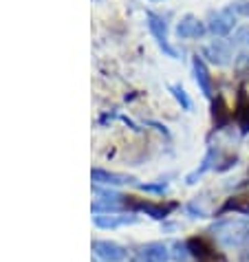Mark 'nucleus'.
I'll use <instances>...</instances> for the list:
<instances>
[{
    "label": "nucleus",
    "instance_id": "obj_1",
    "mask_svg": "<svg viewBox=\"0 0 249 262\" xmlns=\"http://www.w3.org/2000/svg\"><path fill=\"white\" fill-rule=\"evenodd\" d=\"M148 29H150L152 38L157 40L159 49L163 51V53H165L168 57L177 60V57H179V51L170 45V40H168V27H165V20L161 18V16H157V13L148 11Z\"/></svg>",
    "mask_w": 249,
    "mask_h": 262
},
{
    "label": "nucleus",
    "instance_id": "obj_2",
    "mask_svg": "<svg viewBox=\"0 0 249 262\" xmlns=\"http://www.w3.org/2000/svg\"><path fill=\"white\" fill-rule=\"evenodd\" d=\"M234 25H236V13H234V9H223V11H216L210 16L208 29H210L212 35H216V38H225V35L234 29Z\"/></svg>",
    "mask_w": 249,
    "mask_h": 262
},
{
    "label": "nucleus",
    "instance_id": "obj_3",
    "mask_svg": "<svg viewBox=\"0 0 249 262\" xmlns=\"http://www.w3.org/2000/svg\"><path fill=\"white\" fill-rule=\"evenodd\" d=\"M203 53L212 64H216V67H225V64H230L232 57H234V47L230 45V42H225V40H214L212 45L205 47Z\"/></svg>",
    "mask_w": 249,
    "mask_h": 262
},
{
    "label": "nucleus",
    "instance_id": "obj_4",
    "mask_svg": "<svg viewBox=\"0 0 249 262\" xmlns=\"http://www.w3.org/2000/svg\"><path fill=\"white\" fill-rule=\"evenodd\" d=\"M203 33H205L203 23L196 16H192V13L183 16L177 25V35L181 40H199V38H203Z\"/></svg>",
    "mask_w": 249,
    "mask_h": 262
},
{
    "label": "nucleus",
    "instance_id": "obj_5",
    "mask_svg": "<svg viewBox=\"0 0 249 262\" xmlns=\"http://www.w3.org/2000/svg\"><path fill=\"white\" fill-rule=\"evenodd\" d=\"M192 69H194V77H196V84H199L201 93L208 99H212V95H214V82H212V75H210V69L208 64L203 62V57L196 55L194 62H192Z\"/></svg>",
    "mask_w": 249,
    "mask_h": 262
},
{
    "label": "nucleus",
    "instance_id": "obj_6",
    "mask_svg": "<svg viewBox=\"0 0 249 262\" xmlns=\"http://www.w3.org/2000/svg\"><path fill=\"white\" fill-rule=\"evenodd\" d=\"M230 209L240 212V214H249V183L245 187H240V190L223 205V212H230Z\"/></svg>",
    "mask_w": 249,
    "mask_h": 262
},
{
    "label": "nucleus",
    "instance_id": "obj_7",
    "mask_svg": "<svg viewBox=\"0 0 249 262\" xmlns=\"http://www.w3.org/2000/svg\"><path fill=\"white\" fill-rule=\"evenodd\" d=\"M234 47L240 49V57L249 60V27H240L234 35Z\"/></svg>",
    "mask_w": 249,
    "mask_h": 262
},
{
    "label": "nucleus",
    "instance_id": "obj_8",
    "mask_svg": "<svg viewBox=\"0 0 249 262\" xmlns=\"http://www.w3.org/2000/svg\"><path fill=\"white\" fill-rule=\"evenodd\" d=\"M170 91H172V95H174V99L181 104V108L183 111H192V101H190V97H188V93H185V89L183 86H170Z\"/></svg>",
    "mask_w": 249,
    "mask_h": 262
},
{
    "label": "nucleus",
    "instance_id": "obj_9",
    "mask_svg": "<svg viewBox=\"0 0 249 262\" xmlns=\"http://www.w3.org/2000/svg\"><path fill=\"white\" fill-rule=\"evenodd\" d=\"M168 253H165V247L161 245H152L148 247V251H146V260L148 262H165Z\"/></svg>",
    "mask_w": 249,
    "mask_h": 262
},
{
    "label": "nucleus",
    "instance_id": "obj_10",
    "mask_svg": "<svg viewBox=\"0 0 249 262\" xmlns=\"http://www.w3.org/2000/svg\"><path fill=\"white\" fill-rule=\"evenodd\" d=\"M232 115L225 111V101H223V97H218L216 101H214V119H216V123L218 126H223V123L230 119Z\"/></svg>",
    "mask_w": 249,
    "mask_h": 262
},
{
    "label": "nucleus",
    "instance_id": "obj_11",
    "mask_svg": "<svg viewBox=\"0 0 249 262\" xmlns=\"http://www.w3.org/2000/svg\"><path fill=\"white\" fill-rule=\"evenodd\" d=\"M93 179L101 181V183H126V177H119V174H108V172H101V170H95L93 172Z\"/></svg>",
    "mask_w": 249,
    "mask_h": 262
},
{
    "label": "nucleus",
    "instance_id": "obj_12",
    "mask_svg": "<svg viewBox=\"0 0 249 262\" xmlns=\"http://www.w3.org/2000/svg\"><path fill=\"white\" fill-rule=\"evenodd\" d=\"M238 101L240 104L249 106V75L243 79V84H240V95H238Z\"/></svg>",
    "mask_w": 249,
    "mask_h": 262
},
{
    "label": "nucleus",
    "instance_id": "obj_13",
    "mask_svg": "<svg viewBox=\"0 0 249 262\" xmlns=\"http://www.w3.org/2000/svg\"><path fill=\"white\" fill-rule=\"evenodd\" d=\"M236 11H240V13H245V16L249 18V3H240V5L236 7Z\"/></svg>",
    "mask_w": 249,
    "mask_h": 262
},
{
    "label": "nucleus",
    "instance_id": "obj_14",
    "mask_svg": "<svg viewBox=\"0 0 249 262\" xmlns=\"http://www.w3.org/2000/svg\"><path fill=\"white\" fill-rule=\"evenodd\" d=\"M203 262H216V258H212V260H203Z\"/></svg>",
    "mask_w": 249,
    "mask_h": 262
}]
</instances>
